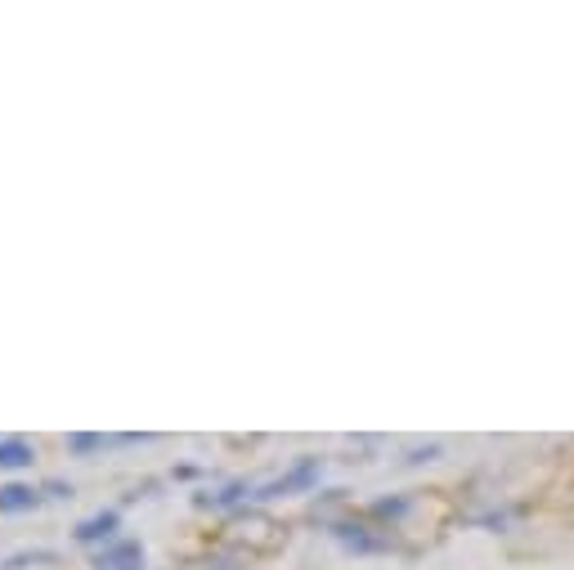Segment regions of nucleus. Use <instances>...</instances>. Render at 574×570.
<instances>
[{
	"label": "nucleus",
	"instance_id": "f257e3e1",
	"mask_svg": "<svg viewBox=\"0 0 574 570\" xmlns=\"http://www.w3.org/2000/svg\"><path fill=\"white\" fill-rule=\"evenodd\" d=\"M95 570H144V553H139V544L117 539V544H108V548L99 553Z\"/></svg>",
	"mask_w": 574,
	"mask_h": 570
},
{
	"label": "nucleus",
	"instance_id": "20e7f679",
	"mask_svg": "<svg viewBox=\"0 0 574 570\" xmlns=\"http://www.w3.org/2000/svg\"><path fill=\"white\" fill-rule=\"evenodd\" d=\"M32 462H36V450H32L27 441H18V436L0 441V471H23V467H32Z\"/></svg>",
	"mask_w": 574,
	"mask_h": 570
},
{
	"label": "nucleus",
	"instance_id": "39448f33",
	"mask_svg": "<svg viewBox=\"0 0 574 570\" xmlns=\"http://www.w3.org/2000/svg\"><path fill=\"white\" fill-rule=\"evenodd\" d=\"M315 476H319V462H310V458H306V462H301V467H296L292 476H283V480H274V485H265V489H260V499H274V494H287V489H301V485H310Z\"/></svg>",
	"mask_w": 574,
	"mask_h": 570
},
{
	"label": "nucleus",
	"instance_id": "7ed1b4c3",
	"mask_svg": "<svg viewBox=\"0 0 574 570\" xmlns=\"http://www.w3.org/2000/svg\"><path fill=\"white\" fill-rule=\"evenodd\" d=\"M41 503V489H32V485H0V512H32Z\"/></svg>",
	"mask_w": 574,
	"mask_h": 570
},
{
	"label": "nucleus",
	"instance_id": "423d86ee",
	"mask_svg": "<svg viewBox=\"0 0 574 570\" xmlns=\"http://www.w3.org/2000/svg\"><path fill=\"white\" fill-rule=\"evenodd\" d=\"M68 450H72V454H95V450H104V436L77 432V436H68Z\"/></svg>",
	"mask_w": 574,
	"mask_h": 570
},
{
	"label": "nucleus",
	"instance_id": "f03ea898",
	"mask_svg": "<svg viewBox=\"0 0 574 570\" xmlns=\"http://www.w3.org/2000/svg\"><path fill=\"white\" fill-rule=\"evenodd\" d=\"M117 526H121L117 512H99V517L81 521L72 535H77V544H117Z\"/></svg>",
	"mask_w": 574,
	"mask_h": 570
}]
</instances>
